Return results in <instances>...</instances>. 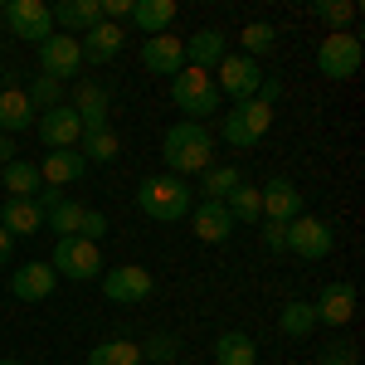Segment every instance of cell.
I'll return each instance as SVG.
<instances>
[{
	"instance_id": "obj_1",
	"label": "cell",
	"mask_w": 365,
	"mask_h": 365,
	"mask_svg": "<svg viewBox=\"0 0 365 365\" xmlns=\"http://www.w3.org/2000/svg\"><path fill=\"white\" fill-rule=\"evenodd\" d=\"M161 156H166V166H170L175 180L205 175V170H210V156H215V137H210L205 122H175L166 137H161Z\"/></svg>"
},
{
	"instance_id": "obj_2",
	"label": "cell",
	"mask_w": 365,
	"mask_h": 365,
	"mask_svg": "<svg viewBox=\"0 0 365 365\" xmlns=\"http://www.w3.org/2000/svg\"><path fill=\"white\" fill-rule=\"evenodd\" d=\"M190 205H195V190H190L185 180H175V175H146L137 185V210L146 220L175 225V220L190 215Z\"/></svg>"
},
{
	"instance_id": "obj_3",
	"label": "cell",
	"mask_w": 365,
	"mask_h": 365,
	"mask_svg": "<svg viewBox=\"0 0 365 365\" xmlns=\"http://www.w3.org/2000/svg\"><path fill=\"white\" fill-rule=\"evenodd\" d=\"M273 127V108H263L258 98L249 103H234L225 117H220V141L225 146H258Z\"/></svg>"
},
{
	"instance_id": "obj_4",
	"label": "cell",
	"mask_w": 365,
	"mask_h": 365,
	"mask_svg": "<svg viewBox=\"0 0 365 365\" xmlns=\"http://www.w3.org/2000/svg\"><path fill=\"white\" fill-rule=\"evenodd\" d=\"M170 98H175V108L190 117V122L220 113V88H215L210 73H200V68H180L170 78Z\"/></svg>"
},
{
	"instance_id": "obj_5",
	"label": "cell",
	"mask_w": 365,
	"mask_h": 365,
	"mask_svg": "<svg viewBox=\"0 0 365 365\" xmlns=\"http://www.w3.org/2000/svg\"><path fill=\"white\" fill-rule=\"evenodd\" d=\"M49 268L63 273V278H73V282L103 278V249H98V244H88V239H78V234H68V239H58V244H54Z\"/></svg>"
},
{
	"instance_id": "obj_6",
	"label": "cell",
	"mask_w": 365,
	"mask_h": 365,
	"mask_svg": "<svg viewBox=\"0 0 365 365\" xmlns=\"http://www.w3.org/2000/svg\"><path fill=\"white\" fill-rule=\"evenodd\" d=\"M356 68H361V39L351 34V29H341V34H327L322 44H317V73L322 78H356Z\"/></svg>"
},
{
	"instance_id": "obj_7",
	"label": "cell",
	"mask_w": 365,
	"mask_h": 365,
	"mask_svg": "<svg viewBox=\"0 0 365 365\" xmlns=\"http://www.w3.org/2000/svg\"><path fill=\"white\" fill-rule=\"evenodd\" d=\"M336 249V229L327 225V220H317V215H297L292 225H287V253H297V258H327V253Z\"/></svg>"
},
{
	"instance_id": "obj_8",
	"label": "cell",
	"mask_w": 365,
	"mask_h": 365,
	"mask_svg": "<svg viewBox=\"0 0 365 365\" xmlns=\"http://www.w3.org/2000/svg\"><path fill=\"white\" fill-rule=\"evenodd\" d=\"M151 287H156V278H151L146 268H137V263L103 268V297L117 302V307H137V302H146V297H151Z\"/></svg>"
},
{
	"instance_id": "obj_9",
	"label": "cell",
	"mask_w": 365,
	"mask_h": 365,
	"mask_svg": "<svg viewBox=\"0 0 365 365\" xmlns=\"http://www.w3.org/2000/svg\"><path fill=\"white\" fill-rule=\"evenodd\" d=\"M215 73H220L215 88H220L225 98H234V103H249L253 93H258V83H263V68H258V58H249V54H225Z\"/></svg>"
},
{
	"instance_id": "obj_10",
	"label": "cell",
	"mask_w": 365,
	"mask_h": 365,
	"mask_svg": "<svg viewBox=\"0 0 365 365\" xmlns=\"http://www.w3.org/2000/svg\"><path fill=\"white\" fill-rule=\"evenodd\" d=\"M34 132H39V141H44L49 151H73V146L83 141V122H78V113H73L68 103H58L49 113H39Z\"/></svg>"
},
{
	"instance_id": "obj_11",
	"label": "cell",
	"mask_w": 365,
	"mask_h": 365,
	"mask_svg": "<svg viewBox=\"0 0 365 365\" xmlns=\"http://www.w3.org/2000/svg\"><path fill=\"white\" fill-rule=\"evenodd\" d=\"M39 68H44V78H78V68H83V49H78V39L73 34H49L44 44H39Z\"/></svg>"
},
{
	"instance_id": "obj_12",
	"label": "cell",
	"mask_w": 365,
	"mask_h": 365,
	"mask_svg": "<svg viewBox=\"0 0 365 365\" xmlns=\"http://www.w3.org/2000/svg\"><path fill=\"white\" fill-rule=\"evenodd\" d=\"M0 15H5V25L15 29L20 39H29V44H44V39L54 34V20H49V5H44V0H10Z\"/></svg>"
},
{
	"instance_id": "obj_13",
	"label": "cell",
	"mask_w": 365,
	"mask_h": 365,
	"mask_svg": "<svg viewBox=\"0 0 365 365\" xmlns=\"http://www.w3.org/2000/svg\"><path fill=\"white\" fill-rule=\"evenodd\" d=\"M141 68L156 73V78H175V73L185 68V39H175V34H151V39H141Z\"/></svg>"
},
{
	"instance_id": "obj_14",
	"label": "cell",
	"mask_w": 365,
	"mask_h": 365,
	"mask_svg": "<svg viewBox=\"0 0 365 365\" xmlns=\"http://www.w3.org/2000/svg\"><path fill=\"white\" fill-rule=\"evenodd\" d=\"M258 200H263V220H273V225H292V220L302 215V195H297V185H292L287 175L263 180V185H258Z\"/></svg>"
},
{
	"instance_id": "obj_15",
	"label": "cell",
	"mask_w": 365,
	"mask_h": 365,
	"mask_svg": "<svg viewBox=\"0 0 365 365\" xmlns=\"http://www.w3.org/2000/svg\"><path fill=\"white\" fill-rule=\"evenodd\" d=\"M185 220H190L200 244H225L229 234H234V220H229V210L220 205V200H195Z\"/></svg>"
},
{
	"instance_id": "obj_16",
	"label": "cell",
	"mask_w": 365,
	"mask_h": 365,
	"mask_svg": "<svg viewBox=\"0 0 365 365\" xmlns=\"http://www.w3.org/2000/svg\"><path fill=\"white\" fill-rule=\"evenodd\" d=\"M312 312H317V327H346L356 317V287L351 282H327L322 297L312 302Z\"/></svg>"
},
{
	"instance_id": "obj_17",
	"label": "cell",
	"mask_w": 365,
	"mask_h": 365,
	"mask_svg": "<svg viewBox=\"0 0 365 365\" xmlns=\"http://www.w3.org/2000/svg\"><path fill=\"white\" fill-rule=\"evenodd\" d=\"M122 44H127V29H122V25H108V20H98L88 34H78L83 63H113V58L122 54Z\"/></svg>"
},
{
	"instance_id": "obj_18",
	"label": "cell",
	"mask_w": 365,
	"mask_h": 365,
	"mask_svg": "<svg viewBox=\"0 0 365 365\" xmlns=\"http://www.w3.org/2000/svg\"><path fill=\"white\" fill-rule=\"evenodd\" d=\"M73 113H78V122H83V132H98V127H108V108H113V93L103 83H78L73 88V103H68Z\"/></svg>"
},
{
	"instance_id": "obj_19",
	"label": "cell",
	"mask_w": 365,
	"mask_h": 365,
	"mask_svg": "<svg viewBox=\"0 0 365 365\" xmlns=\"http://www.w3.org/2000/svg\"><path fill=\"white\" fill-rule=\"evenodd\" d=\"M54 287H58V273L49 263H25V268L10 273V292H15L20 302H44Z\"/></svg>"
},
{
	"instance_id": "obj_20",
	"label": "cell",
	"mask_w": 365,
	"mask_h": 365,
	"mask_svg": "<svg viewBox=\"0 0 365 365\" xmlns=\"http://www.w3.org/2000/svg\"><path fill=\"white\" fill-rule=\"evenodd\" d=\"M49 20L58 25V34H88V29L103 20V0H63V5H54L49 10Z\"/></svg>"
},
{
	"instance_id": "obj_21",
	"label": "cell",
	"mask_w": 365,
	"mask_h": 365,
	"mask_svg": "<svg viewBox=\"0 0 365 365\" xmlns=\"http://www.w3.org/2000/svg\"><path fill=\"white\" fill-rule=\"evenodd\" d=\"M39 122V113L29 108L25 88H0V137H20Z\"/></svg>"
},
{
	"instance_id": "obj_22",
	"label": "cell",
	"mask_w": 365,
	"mask_h": 365,
	"mask_svg": "<svg viewBox=\"0 0 365 365\" xmlns=\"http://www.w3.org/2000/svg\"><path fill=\"white\" fill-rule=\"evenodd\" d=\"M34 166H39V175H44V185H54V190H63V185L83 180L88 161H83V151L73 146V151H49V156H44V161H34Z\"/></svg>"
},
{
	"instance_id": "obj_23",
	"label": "cell",
	"mask_w": 365,
	"mask_h": 365,
	"mask_svg": "<svg viewBox=\"0 0 365 365\" xmlns=\"http://www.w3.org/2000/svg\"><path fill=\"white\" fill-rule=\"evenodd\" d=\"M225 34L220 29H195L190 39H185V68H200V73H210V68H220V58H225Z\"/></svg>"
},
{
	"instance_id": "obj_24",
	"label": "cell",
	"mask_w": 365,
	"mask_h": 365,
	"mask_svg": "<svg viewBox=\"0 0 365 365\" xmlns=\"http://www.w3.org/2000/svg\"><path fill=\"white\" fill-rule=\"evenodd\" d=\"M0 180H5V190H10L15 200H34L39 190H44L39 166H34V161H25V156H15L10 166H0Z\"/></svg>"
},
{
	"instance_id": "obj_25",
	"label": "cell",
	"mask_w": 365,
	"mask_h": 365,
	"mask_svg": "<svg viewBox=\"0 0 365 365\" xmlns=\"http://www.w3.org/2000/svg\"><path fill=\"white\" fill-rule=\"evenodd\" d=\"M0 229L10 234V239H20V234H34V229H44V215L34 210V200H5L0 205Z\"/></svg>"
},
{
	"instance_id": "obj_26",
	"label": "cell",
	"mask_w": 365,
	"mask_h": 365,
	"mask_svg": "<svg viewBox=\"0 0 365 365\" xmlns=\"http://www.w3.org/2000/svg\"><path fill=\"white\" fill-rule=\"evenodd\" d=\"M170 20H175V0H137L132 5V25L151 39V34H170Z\"/></svg>"
},
{
	"instance_id": "obj_27",
	"label": "cell",
	"mask_w": 365,
	"mask_h": 365,
	"mask_svg": "<svg viewBox=\"0 0 365 365\" xmlns=\"http://www.w3.org/2000/svg\"><path fill=\"white\" fill-rule=\"evenodd\" d=\"M215 365H258V346L244 331H225L215 341Z\"/></svg>"
},
{
	"instance_id": "obj_28",
	"label": "cell",
	"mask_w": 365,
	"mask_h": 365,
	"mask_svg": "<svg viewBox=\"0 0 365 365\" xmlns=\"http://www.w3.org/2000/svg\"><path fill=\"white\" fill-rule=\"evenodd\" d=\"M88 365H146V361H141V346H137V341L117 336V341L93 346V351H88Z\"/></svg>"
},
{
	"instance_id": "obj_29",
	"label": "cell",
	"mask_w": 365,
	"mask_h": 365,
	"mask_svg": "<svg viewBox=\"0 0 365 365\" xmlns=\"http://www.w3.org/2000/svg\"><path fill=\"white\" fill-rule=\"evenodd\" d=\"M278 331H282V336H297V341L312 336V331H317V312H312V302L292 297V302L278 312Z\"/></svg>"
},
{
	"instance_id": "obj_30",
	"label": "cell",
	"mask_w": 365,
	"mask_h": 365,
	"mask_svg": "<svg viewBox=\"0 0 365 365\" xmlns=\"http://www.w3.org/2000/svg\"><path fill=\"white\" fill-rule=\"evenodd\" d=\"M239 185H244V175H239L234 166H210L205 175H200V195H205V200H220V205H225Z\"/></svg>"
},
{
	"instance_id": "obj_31",
	"label": "cell",
	"mask_w": 365,
	"mask_h": 365,
	"mask_svg": "<svg viewBox=\"0 0 365 365\" xmlns=\"http://www.w3.org/2000/svg\"><path fill=\"white\" fill-rule=\"evenodd\" d=\"M78 151H83V161H117L122 156V141H117L113 127H98V132H83V141H78Z\"/></svg>"
},
{
	"instance_id": "obj_32",
	"label": "cell",
	"mask_w": 365,
	"mask_h": 365,
	"mask_svg": "<svg viewBox=\"0 0 365 365\" xmlns=\"http://www.w3.org/2000/svg\"><path fill=\"white\" fill-rule=\"evenodd\" d=\"M225 210H229V220H234V225H258V220H263V200H258V185H239V190L225 200Z\"/></svg>"
},
{
	"instance_id": "obj_33",
	"label": "cell",
	"mask_w": 365,
	"mask_h": 365,
	"mask_svg": "<svg viewBox=\"0 0 365 365\" xmlns=\"http://www.w3.org/2000/svg\"><path fill=\"white\" fill-rule=\"evenodd\" d=\"M44 225L54 229L58 239H68V234H78V225H83V205H78V200H58L54 210L44 215Z\"/></svg>"
},
{
	"instance_id": "obj_34",
	"label": "cell",
	"mask_w": 365,
	"mask_h": 365,
	"mask_svg": "<svg viewBox=\"0 0 365 365\" xmlns=\"http://www.w3.org/2000/svg\"><path fill=\"white\" fill-rule=\"evenodd\" d=\"M137 346H141V361L146 365H170L175 356H180V336H170V331L146 336V341H137Z\"/></svg>"
},
{
	"instance_id": "obj_35",
	"label": "cell",
	"mask_w": 365,
	"mask_h": 365,
	"mask_svg": "<svg viewBox=\"0 0 365 365\" xmlns=\"http://www.w3.org/2000/svg\"><path fill=\"white\" fill-rule=\"evenodd\" d=\"M239 39H244V54H249V58H263L273 44H278V29L263 25V20H253V25H244V34H239Z\"/></svg>"
},
{
	"instance_id": "obj_36",
	"label": "cell",
	"mask_w": 365,
	"mask_h": 365,
	"mask_svg": "<svg viewBox=\"0 0 365 365\" xmlns=\"http://www.w3.org/2000/svg\"><path fill=\"white\" fill-rule=\"evenodd\" d=\"M312 15H317V20H327L331 34H341V29L356 20V5H351V0H317V5H312Z\"/></svg>"
},
{
	"instance_id": "obj_37",
	"label": "cell",
	"mask_w": 365,
	"mask_h": 365,
	"mask_svg": "<svg viewBox=\"0 0 365 365\" xmlns=\"http://www.w3.org/2000/svg\"><path fill=\"white\" fill-rule=\"evenodd\" d=\"M29 108L34 113H49V108H58V98H63V83H54V78H34V83L25 88Z\"/></svg>"
},
{
	"instance_id": "obj_38",
	"label": "cell",
	"mask_w": 365,
	"mask_h": 365,
	"mask_svg": "<svg viewBox=\"0 0 365 365\" xmlns=\"http://www.w3.org/2000/svg\"><path fill=\"white\" fill-rule=\"evenodd\" d=\"M108 234V215L103 210H83V225H78V239H88V244H98Z\"/></svg>"
},
{
	"instance_id": "obj_39",
	"label": "cell",
	"mask_w": 365,
	"mask_h": 365,
	"mask_svg": "<svg viewBox=\"0 0 365 365\" xmlns=\"http://www.w3.org/2000/svg\"><path fill=\"white\" fill-rule=\"evenodd\" d=\"M258 234H263V249L268 253H287V225H273V220H258Z\"/></svg>"
},
{
	"instance_id": "obj_40",
	"label": "cell",
	"mask_w": 365,
	"mask_h": 365,
	"mask_svg": "<svg viewBox=\"0 0 365 365\" xmlns=\"http://www.w3.org/2000/svg\"><path fill=\"white\" fill-rule=\"evenodd\" d=\"M132 5H137V0H103V20H108V25L132 20Z\"/></svg>"
},
{
	"instance_id": "obj_41",
	"label": "cell",
	"mask_w": 365,
	"mask_h": 365,
	"mask_svg": "<svg viewBox=\"0 0 365 365\" xmlns=\"http://www.w3.org/2000/svg\"><path fill=\"white\" fill-rule=\"evenodd\" d=\"M322 365H361V361H356V346H351V341H336V346L322 356Z\"/></svg>"
},
{
	"instance_id": "obj_42",
	"label": "cell",
	"mask_w": 365,
	"mask_h": 365,
	"mask_svg": "<svg viewBox=\"0 0 365 365\" xmlns=\"http://www.w3.org/2000/svg\"><path fill=\"white\" fill-rule=\"evenodd\" d=\"M253 98H258V103H263V108H273V103H278V98H282V83H278V78H263V83H258V93H253Z\"/></svg>"
},
{
	"instance_id": "obj_43",
	"label": "cell",
	"mask_w": 365,
	"mask_h": 365,
	"mask_svg": "<svg viewBox=\"0 0 365 365\" xmlns=\"http://www.w3.org/2000/svg\"><path fill=\"white\" fill-rule=\"evenodd\" d=\"M10 258H15V239H10V234H5V229H0V268H5V263H10Z\"/></svg>"
},
{
	"instance_id": "obj_44",
	"label": "cell",
	"mask_w": 365,
	"mask_h": 365,
	"mask_svg": "<svg viewBox=\"0 0 365 365\" xmlns=\"http://www.w3.org/2000/svg\"><path fill=\"white\" fill-rule=\"evenodd\" d=\"M15 161V137H0V166H10Z\"/></svg>"
},
{
	"instance_id": "obj_45",
	"label": "cell",
	"mask_w": 365,
	"mask_h": 365,
	"mask_svg": "<svg viewBox=\"0 0 365 365\" xmlns=\"http://www.w3.org/2000/svg\"><path fill=\"white\" fill-rule=\"evenodd\" d=\"M0 365H25V361H10V356H5V361H0Z\"/></svg>"
}]
</instances>
